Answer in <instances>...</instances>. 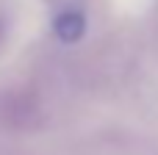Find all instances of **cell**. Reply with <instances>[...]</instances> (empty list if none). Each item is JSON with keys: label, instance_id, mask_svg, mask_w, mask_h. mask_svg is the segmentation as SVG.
Listing matches in <instances>:
<instances>
[{"label": "cell", "instance_id": "6da1fadb", "mask_svg": "<svg viewBox=\"0 0 158 155\" xmlns=\"http://www.w3.org/2000/svg\"><path fill=\"white\" fill-rule=\"evenodd\" d=\"M83 28H86L83 14L81 11H72V8L64 11V14H58L56 17V25H53V31H56V36L61 42H78L83 36Z\"/></svg>", "mask_w": 158, "mask_h": 155}]
</instances>
